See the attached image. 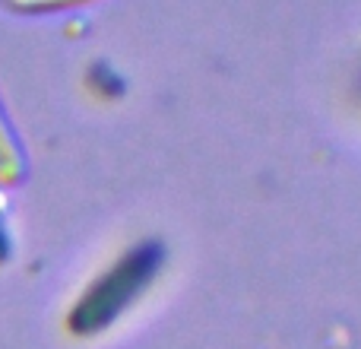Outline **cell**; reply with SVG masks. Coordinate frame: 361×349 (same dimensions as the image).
I'll use <instances>...</instances> for the list:
<instances>
[{"label": "cell", "instance_id": "6da1fadb", "mask_svg": "<svg viewBox=\"0 0 361 349\" xmlns=\"http://www.w3.org/2000/svg\"><path fill=\"white\" fill-rule=\"evenodd\" d=\"M162 261L165 251L159 242H143L137 248H130L80 295V302L73 305V312L67 318V327L76 337H92V333L105 331L111 321H118L149 289Z\"/></svg>", "mask_w": 361, "mask_h": 349}, {"label": "cell", "instance_id": "277c9868", "mask_svg": "<svg viewBox=\"0 0 361 349\" xmlns=\"http://www.w3.org/2000/svg\"><path fill=\"white\" fill-rule=\"evenodd\" d=\"M10 261V235H6V225H4V216H0V264Z\"/></svg>", "mask_w": 361, "mask_h": 349}, {"label": "cell", "instance_id": "3957f363", "mask_svg": "<svg viewBox=\"0 0 361 349\" xmlns=\"http://www.w3.org/2000/svg\"><path fill=\"white\" fill-rule=\"evenodd\" d=\"M6 4L23 13H44V10H61V6L82 4V0H6Z\"/></svg>", "mask_w": 361, "mask_h": 349}, {"label": "cell", "instance_id": "7a4b0ae2", "mask_svg": "<svg viewBox=\"0 0 361 349\" xmlns=\"http://www.w3.org/2000/svg\"><path fill=\"white\" fill-rule=\"evenodd\" d=\"M25 174V159L19 153V143L13 137L10 124L4 121V112H0V184H16Z\"/></svg>", "mask_w": 361, "mask_h": 349}]
</instances>
